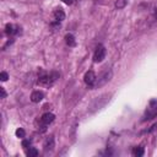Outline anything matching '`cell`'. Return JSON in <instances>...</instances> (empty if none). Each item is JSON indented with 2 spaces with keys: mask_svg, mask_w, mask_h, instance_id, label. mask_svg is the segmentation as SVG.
Segmentation results:
<instances>
[{
  "mask_svg": "<svg viewBox=\"0 0 157 157\" xmlns=\"http://www.w3.org/2000/svg\"><path fill=\"white\" fill-rule=\"evenodd\" d=\"M59 78V74L58 72H49V74H42L38 80H37V85L38 86H42V87H52L55 81Z\"/></svg>",
  "mask_w": 157,
  "mask_h": 157,
  "instance_id": "6da1fadb",
  "label": "cell"
},
{
  "mask_svg": "<svg viewBox=\"0 0 157 157\" xmlns=\"http://www.w3.org/2000/svg\"><path fill=\"white\" fill-rule=\"evenodd\" d=\"M112 76H113V72H112V70H110V69L104 70V71H103V72L97 77V80H96V82H94V85H93V88H98V87L104 86L107 82H109V81H110Z\"/></svg>",
  "mask_w": 157,
  "mask_h": 157,
  "instance_id": "7a4b0ae2",
  "label": "cell"
},
{
  "mask_svg": "<svg viewBox=\"0 0 157 157\" xmlns=\"http://www.w3.org/2000/svg\"><path fill=\"white\" fill-rule=\"evenodd\" d=\"M64 20H65V12H64V10L61 7H56L53 11V15H52V26L53 27H56Z\"/></svg>",
  "mask_w": 157,
  "mask_h": 157,
  "instance_id": "3957f363",
  "label": "cell"
},
{
  "mask_svg": "<svg viewBox=\"0 0 157 157\" xmlns=\"http://www.w3.org/2000/svg\"><path fill=\"white\" fill-rule=\"evenodd\" d=\"M54 119H55V115H54L53 113H44V114L40 117V125H39L40 131L44 132V131L47 130V126H48L49 124H52V123L54 121Z\"/></svg>",
  "mask_w": 157,
  "mask_h": 157,
  "instance_id": "277c9868",
  "label": "cell"
},
{
  "mask_svg": "<svg viewBox=\"0 0 157 157\" xmlns=\"http://www.w3.org/2000/svg\"><path fill=\"white\" fill-rule=\"evenodd\" d=\"M156 115H157V101L152 99V101H150V104H148V107L146 109L144 120H150V119L155 118Z\"/></svg>",
  "mask_w": 157,
  "mask_h": 157,
  "instance_id": "5b68a950",
  "label": "cell"
},
{
  "mask_svg": "<svg viewBox=\"0 0 157 157\" xmlns=\"http://www.w3.org/2000/svg\"><path fill=\"white\" fill-rule=\"evenodd\" d=\"M105 48L102 45V44H99V45H97V48H96V50H94V53H93V61L94 63H101V61H103L104 60V58H105Z\"/></svg>",
  "mask_w": 157,
  "mask_h": 157,
  "instance_id": "8992f818",
  "label": "cell"
},
{
  "mask_svg": "<svg viewBox=\"0 0 157 157\" xmlns=\"http://www.w3.org/2000/svg\"><path fill=\"white\" fill-rule=\"evenodd\" d=\"M5 33L7 36H18V34H21V27L15 26L12 23H7L5 26Z\"/></svg>",
  "mask_w": 157,
  "mask_h": 157,
  "instance_id": "52a82bcc",
  "label": "cell"
},
{
  "mask_svg": "<svg viewBox=\"0 0 157 157\" xmlns=\"http://www.w3.org/2000/svg\"><path fill=\"white\" fill-rule=\"evenodd\" d=\"M96 80H97V76H96V74H94L92 70H88V71L85 74V76H83L85 83H86L87 86H90V87H93Z\"/></svg>",
  "mask_w": 157,
  "mask_h": 157,
  "instance_id": "ba28073f",
  "label": "cell"
},
{
  "mask_svg": "<svg viewBox=\"0 0 157 157\" xmlns=\"http://www.w3.org/2000/svg\"><path fill=\"white\" fill-rule=\"evenodd\" d=\"M43 148H44L45 152L53 151V148H54V137L53 136H49V137L45 139V141L43 144Z\"/></svg>",
  "mask_w": 157,
  "mask_h": 157,
  "instance_id": "9c48e42d",
  "label": "cell"
},
{
  "mask_svg": "<svg viewBox=\"0 0 157 157\" xmlns=\"http://www.w3.org/2000/svg\"><path fill=\"white\" fill-rule=\"evenodd\" d=\"M44 98V93L42 91H33L31 94V101L33 103H38Z\"/></svg>",
  "mask_w": 157,
  "mask_h": 157,
  "instance_id": "30bf717a",
  "label": "cell"
},
{
  "mask_svg": "<svg viewBox=\"0 0 157 157\" xmlns=\"http://www.w3.org/2000/svg\"><path fill=\"white\" fill-rule=\"evenodd\" d=\"M65 42H66V44L69 47H75L76 45V39H75L74 34H71V33H67L65 36Z\"/></svg>",
  "mask_w": 157,
  "mask_h": 157,
  "instance_id": "8fae6325",
  "label": "cell"
},
{
  "mask_svg": "<svg viewBox=\"0 0 157 157\" xmlns=\"http://www.w3.org/2000/svg\"><path fill=\"white\" fill-rule=\"evenodd\" d=\"M128 2H129V0H117L115 1V7L118 10H121L128 5Z\"/></svg>",
  "mask_w": 157,
  "mask_h": 157,
  "instance_id": "7c38bea8",
  "label": "cell"
},
{
  "mask_svg": "<svg viewBox=\"0 0 157 157\" xmlns=\"http://www.w3.org/2000/svg\"><path fill=\"white\" fill-rule=\"evenodd\" d=\"M26 155L28 157H37L38 156V150L34 148V147H29L27 151H26Z\"/></svg>",
  "mask_w": 157,
  "mask_h": 157,
  "instance_id": "4fadbf2b",
  "label": "cell"
},
{
  "mask_svg": "<svg viewBox=\"0 0 157 157\" xmlns=\"http://www.w3.org/2000/svg\"><path fill=\"white\" fill-rule=\"evenodd\" d=\"M132 153H134V156H136V157H141V156L144 155V147H141V146L134 147Z\"/></svg>",
  "mask_w": 157,
  "mask_h": 157,
  "instance_id": "5bb4252c",
  "label": "cell"
},
{
  "mask_svg": "<svg viewBox=\"0 0 157 157\" xmlns=\"http://www.w3.org/2000/svg\"><path fill=\"white\" fill-rule=\"evenodd\" d=\"M15 134H16V136L20 137V139H23V137L26 136V132H25V130H23L22 128H18V129L15 131Z\"/></svg>",
  "mask_w": 157,
  "mask_h": 157,
  "instance_id": "9a60e30c",
  "label": "cell"
},
{
  "mask_svg": "<svg viewBox=\"0 0 157 157\" xmlns=\"http://www.w3.org/2000/svg\"><path fill=\"white\" fill-rule=\"evenodd\" d=\"M7 78H9V75H7V72H5V71H1L0 72V80L1 81H7Z\"/></svg>",
  "mask_w": 157,
  "mask_h": 157,
  "instance_id": "2e32d148",
  "label": "cell"
},
{
  "mask_svg": "<svg viewBox=\"0 0 157 157\" xmlns=\"http://www.w3.org/2000/svg\"><path fill=\"white\" fill-rule=\"evenodd\" d=\"M29 145H31V140H23V141H22V146H23L25 148H28Z\"/></svg>",
  "mask_w": 157,
  "mask_h": 157,
  "instance_id": "e0dca14e",
  "label": "cell"
},
{
  "mask_svg": "<svg viewBox=\"0 0 157 157\" xmlns=\"http://www.w3.org/2000/svg\"><path fill=\"white\" fill-rule=\"evenodd\" d=\"M0 93H1V96H0V98H5V97H6V94H7L4 87H0Z\"/></svg>",
  "mask_w": 157,
  "mask_h": 157,
  "instance_id": "ac0fdd59",
  "label": "cell"
},
{
  "mask_svg": "<svg viewBox=\"0 0 157 157\" xmlns=\"http://www.w3.org/2000/svg\"><path fill=\"white\" fill-rule=\"evenodd\" d=\"M64 4H66V5H71L72 2H74V0H61Z\"/></svg>",
  "mask_w": 157,
  "mask_h": 157,
  "instance_id": "d6986e66",
  "label": "cell"
}]
</instances>
